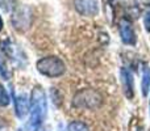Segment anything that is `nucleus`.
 <instances>
[{
	"mask_svg": "<svg viewBox=\"0 0 150 131\" xmlns=\"http://www.w3.org/2000/svg\"><path fill=\"white\" fill-rule=\"evenodd\" d=\"M1 49H3V51L5 53V55H7L16 66L23 67L24 64H26L25 54H24L23 50L16 43H13V42H11V41H5L1 43Z\"/></svg>",
	"mask_w": 150,
	"mask_h": 131,
	"instance_id": "obj_5",
	"label": "nucleus"
},
{
	"mask_svg": "<svg viewBox=\"0 0 150 131\" xmlns=\"http://www.w3.org/2000/svg\"><path fill=\"white\" fill-rule=\"evenodd\" d=\"M47 110V102H46V95L41 87H36L32 90L30 96V118L26 125V131H38L46 117Z\"/></svg>",
	"mask_w": 150,
	"mask_h": 131,
	"instance_id": "obj_1",
	"label": "nucleus"
},
{
	"mask_svg": "<svg viewBox=\"0 0 150 131\" xmlns=\"http://www.w3.org/2000/svg\"><path fill=\"white\" fill-rule=\"evenodd\" d=\"M144 24H145L146 30L150 32V8L145 12V17H144Z\"/></svg>",
	"mask_w": 150,
	"mask_h": 131,
	"instance_id": "obj_15",
	"label": "nucleus"
},
{
	"mask_svg": "<svg viewBox=\"0 0 150 131\" xmlns=\"http://www.w3.org/2000/svg\"><path fill=\"white\" fill-rule=\"evenodd\" d=\"M3 29V20H1V16H0V30Z\"/></svg>",
	"mask_w": 150,
	"mask_h": 131,
	"instance_id": "obj_17",
	"label": "nucleus"
},
{
	"mask_svg": "<svg viewBox=\"0 0 150 131\" xmlns=\"http://www.w3.org/2000/svg\"><path fill=\"white\" fill-rule=\"evenodd\" d=\"M74 7L76 12L82 16H96L99 12L98 0H74Z\"/></svg>",
	"mask_w": 150,
	"mask_h": 131,
	"instance_id": "obj_6",
	"label": "nucleus"
},
{
	"mask_svg": "<svg viewBox=\"0 0 150 131\" xmlns=\"http://www.w3.org/2000/svg\"><path fill=\"white\" fill-rule=\"evenodd\" d=\"M149 85H150V71L149 68H145L142 75V96H148L149 93Z\"/></svg>",
	"mask_w": 150,
	"mask_h": 131,
	"instance_id": "obj_11",
	"label": "nucleus"
},
{
	"mask_svg": "<svg viewBox=\"0 0 150 131\" xmlns=\"http://www.w3.org/2000/svg\"><path fill=\"white\" fill-rule=\"evenodd\" d=\"M66 131H90V129H88V126L84 123V122L74 121V122H71V123L67 125Z\"/></svg>",
	"mask_w": 150,
	"mask_h": 131,
	"instance_id": "obj_10",
	"label": "nucleus"
},
{
	"mask_svg": "<svg viewBox=\"0 0 150 131\" xmlns=\"http://www.w3.org/2000/svg\"><path fill=\"white\" fill-rule=\"evenodd\" d=\"M121 80H122V88H124V93L128 98L133 97V76L130 74V71L128 68H122L121 69Z\"/></svg>",
	"mask_w": 150,
	"mask_h": 131,
	"instance_id": "obj_9",
	"label": "nucleus"
},
{
	"mask_svg": "<svg viewBox=\"0 0 150 131\" xmlns=\"http://www.w3.org/2000/svg\"><path fill=\"white\" fill-rule=\"evenodd\" d=\"M33 24V12L28 5H21V7L16 8L12 16V25L16 30L24 32L29 30V28Z\"/></svg>",
	"mask_w": 150,
	"mask_h": 131,
	"instance_id": "obj_4",
	"label": "nucleus"
},
{
	"mask_svg": "<svg viewBox=\"0 0 150 131\" xmlns=\"http://www.w3.org/2000/svg\"><path fill=\"white\" fill-rule=\"evenodd\" d=\"M37 69L47 77H58L65 74L66 66L57 57H45L37 62Z\"/></svg>",
	"mask_w": 150,
	"mask_h": 131,
	"instance_id": "obj_3",
	"label": "nucleus"
},
{
	"mask_svg": "<svg viewBox=\"0 0 150 131\" xmlns=\"http://www.w3.org/2000/svg\"><path fill=\"white\" fill-rule=\"evenodd\" d=\"M0 131H5V126L3 122H0Z\"/></svg>",
	"mask_w": 150,
	"mask_h": 131,
	"instance_id": "obj_16",
	"label": "nucleus"
},
{
	"mask_svg": "<svg viewBox=\"0 0 150 131\" xmlns=\"http://www.w3.org/2000/svg\"><path fill=\"white\" fill-rule=\"evenodd\" d=\"M18 131H20V130H18Z\"/></svg>",
	"mask_w": 150,
	"mask_h": 131,
	"instance_id": "obj_18",
	"label": "nucleus"
},
{
	"mask_svg": "<svg viewBox=\"0 0 150 131\" xmlns=\"http://www.w3.org/2000/svg\"><path fill=\"white\" fill-rule=\"evenodd\" d=\"M103 102V96L95 89H83L74 96L73 105L79 109H96Z\"/></svg>",
	"mask_w": 150,
	"mask_h": 131,
	"instance_id": "obj_2",
	"label": "nucleus"
},
{
	"mask_svg": "<svg viewBox=\"0 0 150 131\" xmlns=\"http://www.w3.org/2000/svg\"><path fill=\"white\" fill-rule=\"evenodd\" d=\"M15 4H16V0H0V8L4 12H9L11 9H13Z\"/></svg>",
	"mask_w": 150,
	"mask_h": 131,
	"instance_id": "obj_13",
	"label": "nucleus"
},
{
	"mask_svg": "<svg viewBox=\"0 0 150 131\" xmlns=\"http://www.w3.org/2000/svg\"><path fill=\"white\" fill-rule=\"evenodd\" d=\"M8 104H9V96L4 87L0 84V106H8Z\"/></svg>",
	"mask_w": 150,
	"mask_h": 131,
	"instance_id": "obj_12",
	"label": "nucleus"
},
{
	"mask_svg": "<svg viewBox=\"0 0 150 131\" xmlns=\"http://www.w3.org/2000/svg\"><path fill=\"white\" fill-rule=\"evenodd\" d=\"M13 97H15V111L16 116L18 118L23 119L26 114L29 113V108H30V101L28 100L25 93H21L18 96H15V92H13Z\"/></svg>",
	"mask_w": 150,
	"mask_h": 131,
	"instance_id": "obj_7",
	"label": "nucleus"
},
{
	"mask_svg": "<svg viewBox=\"0 0 150 131\" xmlns=\"http://www.w3.org/2000/svg\"><path fill=\"white\" fill-rule=\"evenodd\" d=\"M120 36H121V41L125 45L136 43V33L132 28V24L128 20H122L120 22Z\"/></svg>",
	"mask_w": 150,
	"mask_h": 131,
	"instance_id": "obj_8",
	"label": "nucleus"
},
{
	"mask_svg": "<svg viewBox=\"0 0 150 131\" xmlns=\"http://www.w3.org/2000/svg\"><path fill=\"white\" fill-rule=\"evenodd\" d=\"M0 76H1L4 80H9L11 76H12V74L9 72V69L5 67V64L1 62V60H0Z\"/></svg>",
	"mask_w": 150,
	"mask_h": 131,
	"instance_id": "obj_14",
	"label": "nucleus"
}]
</instances>
